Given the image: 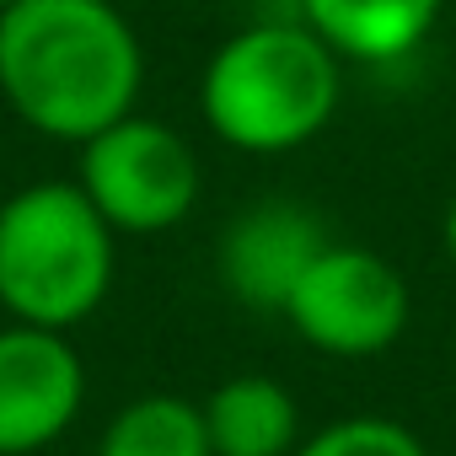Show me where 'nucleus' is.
Returning <instances> with one entry per match:
<instances>
[{
	"label": "nucleus",
	"mask_w": 456,
	"mask_h": 456,
	"mask_svg": "<svg viewBox=\"0 0 456 456\" xmlns=\"http://www.w3.org/2000/svg\"><path fill=\"white\" fill-rule=\"evenodd\" d=\"M145 49L113 0H17L0 12V97L44 140L86 145L134 113Z\"/></svg>",
	"instance_id": "1"
},
{
	"label": "nucleus",
	"mask_w": 456,
	"mask_h": 456,
	"mask_svg": "<svg viewBox=\"0 0 456 456\" xmlns=\"http://www.w3.org/2000/svg\"><path fill=\"white\" fill-rule=\"evenodd\" d=\"M344 102V60L306 22H253L204 65L199 113L209 134L248 156L312 145Z\"/></svg>",
	"instance_id": "2"
},
{
	"label": "nucleus",
	"mask_w": 456,
	"mask_h": 456,
	"mask_svg": "<svg viewBox=\"0 0 456 456\" xmlns=\"http://www.w3.org/2000/svg\"><path fill=\"white\" fill-rule=\"evenodd\" d=\"M118 237L70 183H28L0 204V312L70 333L113 290Z\"/></svg>",
	"instance_id": "3"
},
{
	"label": "nucleus",
	"mask_w": 456,
	"mask_h": 456,
	"mask_svg": "<svg viewBox=\"0 0 456 456\" xmlns=\"http://www.w3.org/2000/svg\"><path fill=\"white\" fill-rule=\"evenodd\" d=\"M76 151H81L76 188L113 225V237H161L199 209L204 161L193 140L167 118L134 108Z\"/></svg>",
	"instance_id": "4"
},
{
	"label": "nucleus",
	"mask_w": 456,
	"mask_h": 456,
	"mask_svg": "<svg viewBox=\"0 0 456 456\" xmlns=\"http://www.w3.org/2000/svg\"><path fill=\"white\" fill-rule=\"evenodd\" d=\"M413 317V290L403 269L360 242H328L322 258L301 274L285 301V322L296 338L328 360H376L387 354Z\"/></svg>",
	"instance_id": "5"
},
{
	"label": "nucleus",
	"mask_w": 456,
	"mask_h": 456,
	"mask_svg": "<svg viewBox=\"0 0 456 456\" xmlns=\"http://www.w3.org/2000/svg\"><path fill=\"white\" fill-rule=\"evenodd\" d=\"M333 232L301 199H258L225 220L215 242V274L220 290L248 312L285 317V301L296 296L301 274L322 258Z\"/></svg>",
	"instance_id": "6"
},
{
	"label": "nucleus",
	"mask_w": 456,
	"mask_h": 456,
	"mask_svg": "<svg viewBox=\"0 0 456 456\" xmlns=\"http://www.w3.org/2000/svg\"><path fill=\"white\" fill-rule=\"evenodd\" d=\"M86 403V365L70 333L0 322V456L49 451Z\"/></svg>",
	"instance_id": "7"
},
{
	"label": "nucleus",
	"mask_w": 456,
	"mask_h": 456,
	"mask_svg": "<svg viewBox=\"0 0 456 456\" xmlns=\"http://www.w3.org/2000/svg\"><path fill=\"white\" fill-rule=\"evenodd\" d=\"M445 0H301V22L349 65H397L440 22Z\"/></svg>",
	"instance_id": "8"
},
{
	"label": "nucleus",
	"mask_w": 456,
	"mask_h": 456,
	"mask_svg": "<svg viewBox=\"0 0 456 456\" xmlns=\"http://www.w3.org/2000/svg\"><path fill=\"white\" fill-rule=\"evenodd\" d=\"M199 408L215 456H290L301 445V408L264 370L215 381L199 397Z\"/></svg>",
	"instance_id": "9"
},
{
	"label": "nucleus",
	"mask_w": 456,
	"mask_h": 456,
	"mask_svg": "<svg viewBox=\"0 0 456 456\" xmlns=\"http://www.w3.org/2000/svg\"><path fill=\"white\" fill-rule=\"evenodd\" d=\"M97 456H215V451H209L199 397L145 392V397H129L108 419Z\"/></svg>",
	"instance_id": "10"
},
{
	"label": "nucleus",
	"mask_w": 456,
	"mask_h": 456,
	"mask_svg": "<svg viewBox=\"0 0 456 456\" xmlns=\"http://www.w3.org/2000/svg\"><path fill=\"white\" fill-rule=\"evenodd\" d=\"M290 456H429V445L387 413H349L322 424L317 435H301Z\"/></svg>",
	"instance_id": "11"
},
{
	"label": "nucleus",
	"mask_w": 456,
	"mask_h": 456,
	"mask_svg": "<svg viewBox=\"0 0 456 456\" xmlns=\"http://www.w3.org/2000/svg\"><path fill=\"white\" fill-rule=\"evenodd\" d=\"M440 248H445V258L456 264V199H451L445 215H440Z\"/></svg>",
	"instance_id": "12"
},
{
	"label": "nucleus",
	"mask_w": 456,
	"mask_h": 456,
	"mask_svg": "<svg viewBox=\"0 0 456 456\" xmlns=\"http://www.w3.org/2000/svg\"><path fill=\"white\" fill-rule=\"evenodd\" d=\"M6 6H17V0H0V12H6Z\"/></svg>",
	"instance_id": "13"
}]
</instances>
